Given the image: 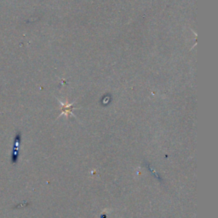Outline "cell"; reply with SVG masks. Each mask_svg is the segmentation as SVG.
<instances>
[{
    "label": "cell",
    "instance_id": "1",
    "mask_svg": "<svg viewBox=\"0 0 218 218\" xmlns=\"http://www.w3.org/2000/svg\"><path fill=\"white\" fill-rule=\"evenodd\" d=\"M72 105H73V103H72V104H68V103H66V104H64V103L61 102V108H62V114H67L68 115V113H71L72 114V110L73 109V107H72Z\"/></svg>",
    "mask_w": 218,
    "mask_h": 218
}]
</instances>
